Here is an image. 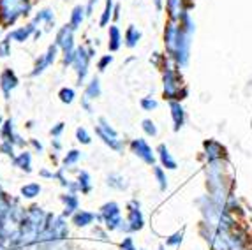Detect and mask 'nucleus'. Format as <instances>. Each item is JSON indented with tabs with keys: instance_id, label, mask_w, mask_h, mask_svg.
Masks as SVG:
<instances>
[{
	"instance_id": "nucleus-12",
	"label": "nucleus",
	"mask_w": 252,
	"mask_h": 250,
	"mask_svg": "<svg viewBox=\"0 0 252 250\" xmlns=\"http://www.w3.org/2000/svg\"><path fill=\"white\" fill-rule=\"evenodd\" d=\"M60 199H62V203H63V215L62 217H72V215L80 210V199H78V196L72 194V192L63 194Z\"/></svg>"
},
{
	"instance_id": "nucleus-19",
	"label": "nucleus",
	"mask_w": 252,
	"mask_h": 250,
	"mask_svg": "<svg viewBox=\"0 0 252 250\" xmlns=\"http://www.w3.org/2000/svg\"><path fill=\"white\" fill-rule=\"evenodd\" d=\"M102 95V88H101V81L99 78H92L85 87V97L90 100H95Z\"/></svg>"
},
{
	"instance_id": "nucleus-8",
	"label": "nucleus",
	"mask_w": 252,
	"mask_h": 250,
	"mask_svg": "<svg viewBox=\"0 0 252 250\" xmlns=\"http://www.w3.org/2000/svg\"><path fill=\"white\" fill-rule=\"evenodd\" d=\"M130 152L136 155L138 158H141L145 164L148 166H154L156 162V155H154V150H152V146L147 143V139L143 138H136L130 141Z\"/></svg>"
},
{
	"instance_id": "nucleus-30",
	"label": "nucleus",
	"mask_w": 252,
	"mask_h": 250,
	"mask_svg": "<svg viewBox=\"0 0 252 250\" xmlns=\"http://www.w3.org/2000/svg\"><path fill=\"white\" fill-rule=\"evenodd\" d=\"M141 129H143V132L147 134L148 138H156L157 136V127L150 118H145V120L141 122Z\"/></svg>"
},
{
	"instance_id": "nucleus-38",
	"label": "nucleus",
	"mask_w": 252,
	"mask_h": 250,
	"mask_svg": "<svg viewBox=\"0 0 252 250\" xmlns=\"http://www.w3.org/2000/svg\"><path fill=\"white\" fill-rule=\"evenodd\" d=\"M81 108L85 109V111L89 113V115H92L94 113V108H92V100L90 99H87V97H81Z\"/></svg>"
},
{
	"instance_id": "nucleus-33",
	"label": "nucleus",
	"mask_w": 252,
	"mask_h": 250,
	"mask_svg": "<svg viewBox=\"0 0 252 250\" xmlns=\"http://www.w3.org/2000/svg\"><path fill=\"white\" fill-rule=\"evenodd\" d=\"M11 41H13V39L9 37V35L4 41H0V57H2V59H5V57L11 55Z\"/></svg>"
},
{
	"instance_id": "nucleus-5",
	"label": "nucleus",
	"mask_w": 252,
	"mask_h": 250,
	"mask_svg": "<svg viewBox=\"0 0 252 250\" xmlns=\"http://www.w3.org/2000/svg\"><path fill=\"white\" fill-rule=\"evenodd\" d=\"M95 134H97V138L101 139L106 146H109V148L115 150L117 154H122L124 148H126L122 139H118V132L111 127V124H109L104 117H101L99 120H97Z\"/></svg>"
},
{
	"instance_id": "nucleus-26",
	"label": "nucleus",
	"mask_w": 252,
	"mask_h": 250,
	"mask_svg": "<svg viewBox=\"0 0 252 250\" xmlns=\"http://www.w3.org/2000/svg\"><path fill=\"white\" fill-rule=\"evenodd\" d=\"M81 160V152L80 150H69L67 152V155L62 158V164H63V167L67 169V167H71V166H74V164H78Z\"/></svg>"
},
{
	"instance_id": "nucleus-41",
	"label": "nucleus",
	"mask_w": 252,
	"mask_h": 250,
	"mask_svg": "<svg viewBox=\"0 0 252 250\" xmlns=\"http://www.w3.org/2000/svg\"><path fill=\"white\" fill-rule=\"evenodd\" d=\"M180 240H182V233H177V234H173V236H169L166 243H168V245H177Z\"/></svg>"
},
{
	"instance_id": "nucleus-13",
	"label": "nucleus",
	"mask_w": 252,
	"mask_h": 250,
	"mask_svg": "<svg viewBox=\"0 0 252 250\" xmlns=\"http://www.w3.org/2000/svg\"><path fill=\"white\" fill-rule=\"evenodd\" d=\"M37 32L35 30V25L34 23H29V25H25V27H20V29H16V30H13L11 33H7L9 37L13 39V41H16V42H25V41H29L34 33Z\"/></svg>"
},
{
	"instance_id": "nucleus-40",
	"label": "nucleus",
	"mask_w": 252,
	"mask_h": 250,
	"mask_svg": "<svg viewBox=\"0 0 252 250\" xmlns=\"http://www.w3.org/2000/svg\"><path fill=\"white\" fill-rule=\"evenodd\" d=\"M39 176H42V178H48V180H53L55 173H51L50 169H46V167H42L41 171H39Z\"/></svg>"
},
{
	"instance_id": "nucleus-16",
	"label": "nucleus",
	"mask_w": 252,
	"mask_h": 250,
	"mask_svg": "<svg viewBox=\"0 0 252 250\" xmlns=\"http://www.w3.org/2000/svg\"><path fill=\"white\" fill-rule=\"evenodd\" d=\"M94 220H95V213L87 212V210H78L72 215V224L76 227H89L90 224H94Z\"/></svg>"
},
{
	"instance_id": "nucleus-15",
	"label": "nucleus",
	"mask_w": 252,
	"mask_h": 250,
	"mask_svg": "<svg viewBox=\"0 0 252 250\" xmlns=\"http://www.w3.org/2000/svg\"><path fill=\"white\" fill-rule=\"evenodd\" d=\"M122 33H120V29L117 25H109V32H108V50L113 53V51H118L120 46H122Z\"/></svg>"
},
{
	"instance_id": "nucleus-4",
	"label": "nucleus",
	"mask_w": 252,
	"mask_h": 250,
	"mask_svg": "<svg viewBox=\"0 0 252 250\" xmlns=\"http://www.w3.org/2000/svg\"><path fill=\"white\" fill-rule=\"evenodd\" d=\"M55 44L59 46V50H62L63 55V65H72L76 57V46H74V29L71 25L60 27V30L57 32L55 37Z\"/></svg>"
},
{
	"instance_id": "nucleus-9",
	"label": "nucleus",
	"mask_w": 252,
	"mask_h": 250,
	"mask_svg": "<svg viewBox=\"0 0 252 250\" xmlns=\"http://www.w3.org/2000/svg\"><path fill=\"white\" fill-rule=\"evenodd\" d=\"M57 55H59V46H57V44L53 42V44H50V46H48V50L44 51V53H42L37 60H35L34 71L30 72V76H32V78H35V76L42 74V72L46 71L48 67H50L51 63L55 62Z\"/></svg>"
},
{
	"instance_id": "nucleus-42",
	"label": "nucleus",
	"mask_w": 252,
	"mask_h": 250,
	"mask_svg": "<svg viewBox=\"0 0 252 250\" xmlns=\"http://www.w3.org/2000/svg\"><path fill=\"white\" fill-rule=\"evenodd\" d=\"M99 4V0H89V4H87V16H90V14H92V11H94V7H95V5Z\"/></svg>"
},
{
	"instance_id": "nucleus-39",
	"label": "nucleus",
	"mask_w": 252,
	"mask_h": 250,
	"mask_svg": "<svg viewBox=\"0 0 252 250\" xmlns=\"http://www.w3.org/2000/svg\"><path fill=\"white\" fill-rule=\"evenodd\" d=\"M30 145H32V148H34L37 154H42V152H44V146H42V143L37 141V139H30Z\"/></svg>"
},
{
	"instance_id": "nucleus-44",
	"label": "nucleus",
	"mask_w": 252,
	"mask_h": 250,
	"mask_svg": "<svg viewBox=\"0 0 252 250\" xmlns=\"http://www.w3.org/2000/svg\"><path fill=\"white\" fill-rule=\"evenodd\" d=\"M94 234H97L101 240H108V233H106V229H101V227H95V229H94Z\"/></svg>"
},
{
	"instance_id": "nucleus-37",
	"label": "nucleus",
	"mask_w": 252,
	"mask_h": 250,
	"mask_svg": "<svg viewBox=\"0 0 252 250\" xmlns=\"http://www.w3.org/2000/svg\"><path fill=\"white\" fill-rule=\"evenodd\" d=\"M120 249H122V250H136L134 242H132V238H130V236L124 238V242H122V245H120Z\"/></svg>"
},
{
	"instance_id": "nucleus-18",
	"label": "nucleus",
	"mask_w": 252,
	"mask_h": 250,
	"mask_svg": "<svg viewBox=\"0 0 252 250\" xmlns=\"http://www.w3.org/2000/svg\"><path fill=\"white\" fill-rule=\"evenodd\" d=\"M13 162L18 169H21V171L32 173V154H30V152L23 150L21 154H18L16 157L13 158Z\"/></svg>"
},
{
	"instance_id": "nucleus-17",
	"label": "nucleus",
	"mask_w": 252,
	"mask_h": 250,
	"mask_svg": "<svg viewBox=\"0 0 252 250\" xmlns=\"http://www.w3.org/2000/svg\"><path fill=\"white\" fill-rule=\"evenodd\" d=\"M106 185H108L109 188H113V190H118V192L127 190V187H129L127 180L124 178L120 173H109L108 178H106Z\"/></svg>"
},
{
	"instance_id": "nucleus-34",
	"label": "nucleus",
	"mask_w": 252,
	"mask_h": 250,
	"mask_svg": "<svg viewBox=\"0 0 252 250\" xmlns=\"http://www.w3.org/2000/svg\"><path fill=\"white\" fill-rule=\"evenodd\" d=\"M0 152L4 155H7V157H11V158H14L16 155H14V145L13 143H9V141H4L2 139V143H0Z\"/></svg>"
},
{
	"instance_id": "nucleus-46",
	"label": "nucleus",
	"mask_w": 252,
	"mask_h": 250,
	"mask_svg": "<svg viewBox=\"0 0 252 250\" xmlns=\"http://www.w3.org/2000/svg\"><path fill=\"white\" fill-rule=\"evenodd\" d=\"M152 2H154V5H156L157 11H160V9H162V0H152Z\"/></svg>"
},
{
	"instance_id": "nucleus-25",
	"label": "nucleus",
	"mask_w": 252,
	"mask_h": 250,
	"mask_svg": "<svg viewBox=\"0 0 252 250\" xmlns=\"http://www.w3.org/2000/svg\"><path fill=\"white\" fill-rule=\"evenodd\" d=\"M113 11H115V2H113V0H106L104 11H102V14H101L99 25H101V27H108L109 21L113 20Z\"/></svg>"
},
{
	"instance_id": "nucleus-24",
	"label": "nucleus",
	"mask_w": 252,
	"mask_h": 250,
	"mask_svg": "<svg viewBox=\"0 0 252 250\" xmlns=\"http://www.w3.org/2000/svg\"><path fill=\"white\" fill-rule=\"evenodd\" d=\"M21 197H25V199H34L41 194V185L35 184V182H30V184L23 185L21 187Z\"/></svg>"
},
{
	"instance_id": "nucleus-1",
	"label": "nucleus",
	"mask_w": 252,
	"mask_h": 250,
	"mask_svg": "<svg viewBox=\"0 0 252 250\" xmlns=\"http://www.w3.org/2000/svg\"><path fill=\"white\" fill-rule=\"evenodd\" d=\"M48 224V213L42 212L39 206H32L25 212L23 219L20 222V229H18V242L27 243L30 240H35L46 229Z\"/></svg>"
},
{
	"instance_id": "nucleus-32",
	"label": "nucleus",
	"mask_w": 252,
	"mask_h": 250,
	"mask_svg": "<svg viewBox=\"0 0 252 250\" xmlns=\"http://www.w3.org/2000/svg\"><path fill=\"white\" fill-rule=\"evenodd\" d=\"M139 106L143 108V111H152V109L157 108V100L154 99L152 95H147L141 99V102H139Z\"/></svg>"
},
{
	"instance_id": "nucleus-7",
	"label": "nucleus",
	"mask_w": 252,
	"mask_h": 250,
	"mask_svg": "<svg viewBox=\"0 0 252 250\" xmlns=\"http://www.w3.org/2000/svg\"><path fill=\"white\" fill-rule=\"evenodd\" d=\"M127 233H136V231H141L145 227V217L143 212H141V204L138 199H130L127 203Z\"/></svg>"
},
{
	"instance_id": "nucleus-48",
	"label": "nucleus",
	"mask_w": 252,
	"mask_h": 250,
	"mask_svg": "<svg viewBox=\"0 0 252 250\" xmlns=\"http://www.w3.org/2000/svg\"><path fill=\"white\" fill-rule=\"evenodd\" d=\"M159 250H164V247H159Z\"/></svg>"
},
{
	"instance_id": "nucleus-11",
	"label": "nucleus",
	"mask_w": 252,
	"mask_h": 250,
	"mask_svg": "<svg viewBox=\"0 0 252 250\" xmlns=\"http://www.w3.org/2000/svg\"><path fill=\"white\" fill-rule=\"evenodd\" d=\"M0 134H2V139H4V141L13 143L14 146H20V148H23V146L27 145L25 139L21 138L20 134H16V130H14V124H13V120H11V118L4 122L2 129H0Z\"/></svg>"
},
{
	"instance_id": "nucleus-2",
	"label": "nucleus",
	"mask_w": 252,
	"mask_h": 250,
	"mask_svg": "<svg viewBox=\"0 0 252 250\" xmlns=\"http://www.w3.org/2000/svg\"><path fill=\"white\" fill-rule=\"evenodd\" d=\"M32 0H0V23L4 27L14 25L21 16H29Z\"/></svg>"
},
{
	"instance_id": "nucleus-20",
	"label": "nucleus",
	"mask_w": 252,
	"mask_h": 250,
	"mask_svg": "<svg viewBox=\"0 0 252 250\" xmlns=\"http://www.w3.org/2000/svg\"><path fill=\"white\" fill-rule=\"evenodd\" d=\"M76 184H78V190L81 194H90L92 192V178L87 171H78V180H76Z\"/></svg>"
},
{
	"instance_id": "nucleus-6",
	"label": "nucleus",
	"mask_w": 252,
	"mask_h": 250,
	"mask_svg": "<svg viewBox=\"0 0 252 250\" xmlns=\"http://www.w3.org/2000/svg\"><path fill=\"white\" fill-rule=\"evenodd\" d=\"M90 60H92V55L89 53L87 46L76 48V57H74V62H72V67H74L76 71V83L80 85V87L85 83L87 74H89Z\"/></svg>"
},
{
	"instance_id": "nucleus-3",
	"label": "nucleus",
	"mask_w": 252,
	"mask_h": 250,
	"mask_svg": "<svg viewBox=\"0 0 252 250\" xmlns=\"http://www.w3.org/2000/svg\"><path fill=\"white\" fill-rule=\"evenodd\" d=\"M95 220L104 225L106 231H124V233H127V224L120 215V206L115 201L102 204L99 208V213H95Z\"/></svg>"
},
{
	"instance_id": "nucleus-36",
	"label": "nucleus",
	"mask_w": 252,
	"mask_h": 250,
	"mask_svg": "<svg viewBox=\"0 0 252 250\" xmlns=\"http://www.w3.org/2000/svg\"><path fill=\"white\" fill-rule=\"evenodd\" d=\"M63 129H65V124H63V122H59L57 125H53V127H51L50 134L53 136V138H60V136H62V132H63Z\"/></svg>"
},
{
	"instance_id": "nucleus-45",
	"label": "nucleus",
	"mask_w": 252,
	"mask_h": 250,
	"mask_svg": "<svg viewBox=\"0 0 252 250\" xmlns=\"http://www.w3.org/2000/svg\"><path fill=\"white\" fill-rule=\"evenodd\" d=\"M118 18H120V5H118V4H115V11H113V20L117 21Z\"/></svg>"
},
{
	"instance_id": "nucleus-27",
	"label": "nucleus",
	"mask_w": 252,
	"mask_h": 250,
	"mask_svg": "<svg viewBox=\"0 0 252 250\" xmlns=\"http://www.w3.org/2000/svg\"><path fill=\"white\" fill-rule=\"evenodd\" d=\"M169 108H171V115H173V122H175V129H180L182 124H184V111H182V108L177 104V102H171L169 104Z\"/></svg>"
},
{
	"instance_id": "nucleus-47",
	"label": "nucleus",
	"mask_w": 252,
	"mask_h": 250,
	"mask_svg": "<svg viewBox=\"0 0 252 250\" xmlns=\"http://www.w3.org/2000/svg\"><path fill=\"white\" fill-rule=\"evenodd\" d=\"M2 125H4V118L0 117V129H2Z\"/></svg>"
},
{
	"instance_id": "nucleus-43",
	"label": "nucleus",
	"mask_w": 252,
	"mask_h": 250,
	"mask_svg": "<svg viewBox=\"0 0 252 250\" xmlns=\"http://www.w3.org/2000/svg\"><path fill=\"white\" fill-rule=\"evenodd\" d=\"M51 148H53L55 152H60V150H62V143H60L59 138H53V139H51Z\"/></svg>"
},
{
	"instance_id": "nucleus-22",
	"label": "nucleus",
	"mask_w": 252,
	"mask_h": 250,
	"mask_svg": "<svg viewBox=\"0 0 252 250\" xmlns=\"http://www.w3.org/2000/svg\"><path fill=\"white\" fill-rule=\"evenodd\" d=\"M34 25H39V23H46V30H51V27L55 25V16H53V11L51 9H42L35 14L34 21H32Z\"/></svg>"
},
{
	"instance_id": "nucleus-28",
	"label": "nucleus",
	"mask_w": 252,
	"mask_h": 250,
	"mask_svg": "<svg viewBox=\"0 0 252 250\" xmlns=\"http://www.w3.org/2000/svg\"><path fill=\"white\" fill-rule=\"evenodd\" d=\"M59 97H60V100H62L63 104H72V102H74V99H76L74 88H71V87H63V88H60Z\"/></svg>"
},
{
	"instance_id": "nucleus-31",
	"label": "nucleus",
	"mask_w": 252,
	"mask_h": 250,
	"mask_svg": "<svg viewBox=\"0 0 252 250\" xmlns=\"http://www.w3.org/2000/svg\"><path fill=\"white\" fill-rule=\"evenodd\" d=\"M76 139L81 143V145H90L92 143V136H90V132L85 127H78L76 129Z\"/></svg>"
},
{
	"instance_id": "nucleus-35",
	"label": "nucleus",
	"mask_w": 252,
	"mask_h": 250,
	"mask_svg": "<svg viewBox=\"0 0 252 250\" xmlns=\"http://www.w3.org/2000/svg\"><path fill=\"white\" fill-rule=\"evenodd\" d=\"M111 62H113V55H102L101 59H99V62H97V69H99L101 72L106 71Z\"/></svg>"
},
{
	"instance_id": "nucleus-21",
	"label": "nucleus",
	"mask_w": 252,
	"mask_h": 250,
	"mask_svg": "<svg viewBox=\"0 0 252 250\" xmlns=\"http://www.w3.org/2000/svg\"><path fill=\"white\" fill-rule=\"evenodd\" d=\"M85 16H87V9H85V5H76V7L72 9V13H71L69 25H71L74 30H78L81 27V23H83Z\"/></svg>"
},
{
	"instance_id": "nucleus-23",
	"label": "nucleus",
	"mask_w": 252,
	"mask_h": 250,
	"mask_svg": "<svg viewBox=\"0 0 252 250\" xmlns=\"http://www.w3.org/2000/svg\"><path fill=\"white\" fill-rule=\"evenodd\" d=\"M157 154H159L160 162H162V166L166 167V169H175V167H177V162H175L173 157L169 155V150H168V146L166 145L157 146Z\"/></svg>"
},
{
	"instance_id": "nucleus-14",
	"label": "nucleus",
	"mask_w": 252,
	"mask_h": 250,
	"mask_svg": "<svg viewBox=\"0 0 252 250\" xmlns=\"http://www.w3.org/2000/svg\"><path fill=\"white\" fill-rule=\"evenodd\" d=\"M141 30L138 29L136 25H129L126 29V32H124V44H126L127 48H136L139 44V41H141Z\"/></svg>"
},
{
	"instance_id": "nucleus-10",
	"label": "nucleus",
	"mask_w": 252,
	"mask_h": 250,
	"mask_svg": "<svg viewBox=\"0 0 252 250\" xmlns=\"http://www.w3.org/2000/svg\"><path fill=\"white\" fill-rule=\"evenodd\" d=\"M20 79H18L16 72L13 69H4L2 74H0V90L4 94V99H9L11 97V92L18 87Z\"/></svg>"
},
{
	"instance_id": "nucleus-29",
	"label": "nucleus",
	"mask_w": 252,
	"mask_h": 250,
	"mask_svg": "<svg viewBox=\"0 0 252 250\" xmlns=\"http://www.w3.org/2000/svg\"><path fill=\"white\" fill-rule=\"evenodd\" d=\"M154 176H156V180H157V184H159L160 190H166V187H168V178H166V173H164L162 167L154 166Z\"/></svg>"
}]
</instances>
